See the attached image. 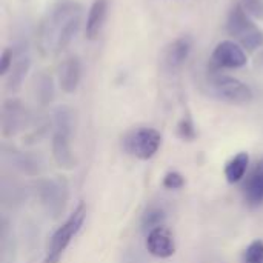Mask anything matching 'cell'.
I'll list each match as a JSON object with an SVG mask.
<instances>
[{"label":"cell","instance_id":"cell-9","mask_svg":"<svg viewBox=\"0 0 263 263\" xmlns=\"http://www.w3.org/2000/svg\"><path fill=\"white\" fill-rule=\"evenodd\" d=\"M146 250L157 259H170L176 254V240L166 227H159L146 234Z\"/></svg>","mask_w":263,"mask_h":263},{"label":"cell","instance_id":"cell-12","mask_svg":"<svg viewBox=\"0 0 263 263\" xmlns=\"http://www.w3.org/2000/svg\"><path fill=\"white\" fill-rule=\"evenodd\" d=\"M82 79V65L77 57H68L59 68V85L62 91L71 94L77 89Z\"/></svg>","mask_w":263,"mask_h":263},{"label":"cell","instance_id":"cell-13","mask_svg":"<svg viewBox=\"0 0 263 263\" xmlns=\"http://www.w3.org/2000/svg\"><path fill=\"white\" fill-rule=\"evenodd\" d=\"M106 12H108V0H94V3L89 8L86 17V26H85V34L88 40L99 39L106 20Z\"/></svg>","mask_w":263,"mask_h":263},{"label":"cell","instance_id":"cell-3","mask_svg":"<svg viewBox=\"0 0 263 263\" xmlns=\"http://www.w3.org/2000/svg\"><path fill=\"white\" fill-rule=\"evenodd\" d=\"M227 29L228 34L248 51H254L263 45V32L251 22L242 5H236L231 9L227 22Z\"/></svg>","mask_w":263,"mask_h":263},{"label":"cell","instance_id":"cell-24","mask_svg":"<svg viewBox=\"0 0 263 263\" xmlns=\"http://www.w3.org/2000/svg\"><path fill=\"white\" fill-rule=\"evenodd\" d=\"M12 68V51L9 48L3 49L0 55V74L5 76Z\"/></svg>","mask_w":263,"mask_h":263},{"label":"cell","instance_id":"cell-18","mask_svg":"<svg viewBox=\"0 0 263 263\" xmlns=\"http://www.w3.org/2000/svg\"><path fill=\"white\" fill-rule=\"evenodd\" d=\"M165 220H166L165 210L160 206H151L142 216V231L148 234L149 231H153L159 227H163Z\"/></svg>","mask_w":263,"mask_h":263},{"label":"cell","instance_id":"cell-19","mask_svg":"<svg viewBox=\"0 0 263 263\" xmlns=\"http://www.w3.org/2000/svg\"><path fill=\"white\" fill-rule=\"evenodd\" d=\"M35 96L37 100L42 105H48L54 99V86H52V79L46 74H40L37 77V85H35Z\"/></svg>","mask_w":263,"mask_h":263},{"label":"cell","instance_id":"cell-20","mask_svg":"<svg viewBox=\"0 0 263 263\" xmlns=\"http://www.w3.org/2000/svg\"><path fill=\"white\" fill-rule=\"evenodd\" d=\"M15 163L26 174H39L42 171V162H40L39 156H34V154L20 153V154H17Z\"/></svg>","mask_w":263,"mask_h":263},{"label":"cell","instance_id":"cell-4","mask_svg":"<svg viewBox=\"0 0 263 263\" xmlns=\"http://www.w3.org/2000/svg\"><path fill=\"white\" fill-rule=\"evenodd\" d=\"M162 145V134L154 128H139L128 133L123 139V149L139 159L149 160L153 159Z\"/></svg>","mask_w":263,"mask_h":263},{"label":"cell","instance_id":"cell-8","mask_svg":"<svg viewBox=\"0 0 263 263\" xmlns=\"http://www.w3.org/2000/svg\"><path fill=\"white\" fill-rule=\"evenodd\" d=\"M28 123V111L20 100H6L2 109V133L5 137L17 134Z\"/></svg>","mask_w":263,"mask_h":263},{"label":"cell","instance_id":"cell-2","mask_svg":"<svg viewBox=\"0 0 263 263\" xmlns=\"http://www.w3.org/2000/svg\"><path fill=\"white\" fill-rule=\"evenodd\" d=\"M85 219H86V205L79 203L77 208L74 210V213L66 219V222L52 234V237L48 243L45 263L60 262V259H62L63 253L66 251V248L69 247L71 240L77 236V233L83 227Z\"/></svg>","mask_w":263,"mask_h":263},{"label":"cell","instance_id":"cell-22","mask_svg":"<svg viewBox=\"0 0 263 263\" xmlns=\"http://www.w3.org/2000/svg\"><path fill=\"white\" fill-rule=\"evenodd\" d=\"M177 136L182 139V140H186V142H191L196 139L197 133H196V126L191 120V117H183L179 125H177Z\"/></svg>","mask_w":263,"mask_h":263},{"label":"cell","instance_id":"cell-7","mask_svg":"<svg viewBox=\"0 0 263 263\" xmlns=\"http://www.w3.org/2000/svg\"><path fill=\"white\" fill-rule=\"evenodd\" d=\"M211 62L216 68H230V69H237L247 65L248 59L242 46H239L236 42L231 40H223L220 42L211 55Z\"/></svg>","mask_w":263,"mask_h":263},{"label":"cell","instance_id":"cell-17","mask_svg":"<svg viewBox=\"0 0 263 263\" xmlns=\"http://www.w3.org/2000/svg\"><path fill=\"white\" fill-rule=\"evenodd\" d=\"M74 125H76V116L69 106H59L54 111V131H60L72 136Z\"/></svg>","mask_w":263,"mask_h":263},{"label":"cell","instance_id":"cell-11","mask_svg":"<svg viewBox=\"0 0 263 263\" xmlns=\"http://www.w3.org/2000/svg\"><path fill=\"white\" fill-rule=\"evenodd\" d=\"M191 51V40L188 37H180L177 40H174L165 51V57H163V65L168 71L176 72L179 71Z\"/></svg>","mask_w":263,"mask_h":263},{"label":"cell","instance_id":"cell-15","mask_svg":"<svg viewBox=\"0 0 263 263\" xmlns=\"http://www.w3.org/2000/svg\"><path fill=\"white\" fill-rule=\"evenodd\" d=\"M248 166H250V154L245 151L236 154L231 160H228L225 165V177L228 183H239L245 177Z\"/></svg>","mask_w":263,"mask_h":263},{"label":"cell","instance_id":"cell-5","mask_svg":"<svg viewBox=\"0 0 263 263\" xmlns=\"http://www.w3.org/2000/svg\"><path fill=\"white\" fill-rule=\"evenodd\" d=\"M37 194L43 208L57 219L63 214L68 200V182L63 177L42 179L37 182Z\"/></svg>","mask_w":263,"mask_h":263},{"label":"cell","instance_id":"cell-23","mask_svg":"<svg viewBox=\"0 0 263 263\" xmlns=\"http://www.w3.org/2000/svg\"><path fill=\"white\" fill-rule=\"evenodd\" d=\"M162 185L166 190H180V188L185 186V177L177 171H170V173L165 174Z\"/></svg>","mask_w":263,"mask_h":263},{"label":"cell","instance_id":"cell-10","mask_svg":"<svg viewBox=\"0 0 263 263\" xmlns=\"http://www.w3.org/2000/svg\"><path fill=\"white\" fill-rule=\"evenodd\" d=\"M71 137L69 134L54 131L52 133V142H51V149H52V159L57 163V166L63 170H72L76 168V156L71 149Z\"/></svg>","mask_w":263,"mask_h":263},{"label":"cell","instance_id":"cell-14","mask_svg":"<svg viewBox=\"0 0 263 263\" xmlns=\"http://www.w3.org/2000/svg\"><path fill=\"white\" fill-rule=\"evenodd\" d=\"M245 200L251 206H259L263 203V160L248 176L243 185Z\"/></svg>","mask_w":263,"mask_h":263},{"label":"cell","instance_id":"cell-6","mask_svg":"<svg viewBox=\"0 0 263 263\" xmlns=\"http://www.w3.org/2000/svg\"><path fill=\"white\" fill-rule=\"evenodd\" d=\"M208 86H210V92L214 97L233 105H245L253 100L251 88L236 77L214 76L210 79Z\"/></svg>","mask_w":263,"mask_h":263},{"label":"cell","instance_id":"cell-21","mask_svg":"<svg viewBox=\"0 0 263 263\" xmlns=\"http://www.w3.org/2000/svg\"><path fill=\"white\" fill-rule=\"evenodd\" d=\"M243 263H263V240H254L243 251Z\"/></svg>","mask_w":263,"mask_h":263},{"label":"cell","instance_id":"cell-1","mask_svg":"<svg viewBox=\"0 0 263 263\" xmlns=\"http://www.w3.org/2000/svg\"><path fill=\"white\" fill-rule=\"evenodd\" d=\"M82 11L76 0H60L48 9L39 28V49L43 55H55L72 42L82 23Z\"/></svg>","mask_w":263,"mask_h":263},{"label":"cell","instance_id":"cell-16","mask_svg":"<svg viewBox=\"0 0 263 263\" xmlns=\"http://www.w3.org/2000/svg\"><path fill=\"white\" fill-rule=\"evenodd\" d=\"M29 66H31V59L28 55H20L17 59V62L12 65V71H11V76L8 79V89L15 92L20 89L25 77H26V72L29 71Z\"/></svg>","mask_w":263,"mask_h":263}]
</instances>
